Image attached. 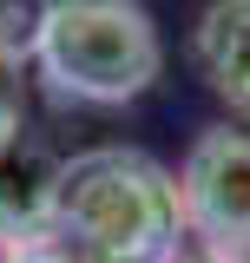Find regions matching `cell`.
<instances>
[{
    "mask_svg": "<svg viewBox=\"0 0 250 263\" xmlns=\"http://www.w3.org/2000/svg\"><path fill=\"white\" fill-rule=\"evenodd\" d=\"M46 86L73 105H132L165 72V40L145 0H53L40 40Z\"/></svg>",
    "mask_w": 250,
    "mask_h": 263,
    "instance_id": "7a4b0ae2",
    "label": "cell"
},
{
    "mask_svg": "<svg viewBox=\"0 0 250 263\" xmlns=\"http://www.w3.org/2000/svg\"><path fill=\"white\" fill-rule=\"evenodd\" d=\"M0 263H73V257L53 250V243H40V250H0Z\"/></svg>",
    "mask_w": 250,
    "mask_h": 263,
    "instance_id": "ba28073f",
    "label": "cell"
},
{
    "mask_svg": "<svg viewBox=\"0 0 250 263\" xmlns=\"http://www.w3.org/2000/svg\"><path fill=\"white\" fill-rule=\"evenodd\" d=\"M178 204L191 237L218 250H250V132H198V145L178 164Z\"/></svg>",
    "mask_w": 250,
    "mask_h": 263,
    "instance_id": "3957f363",
    "label": "cell"
},
{
    "mask_svg": "<svg viewBox=\"0 0 250 263\" xmlns=\"http://www.w3.org/2000/svg\"><path fill=\"white\" fill-rule=\"evenodd\" d=\"M60 171H66V158L33 132V119L0 105V250L53 243Z\"/></svg>",
    "mask_w": 250,
    "mask_h": 263,
    "instance_id": "277c9868",
    "label": "cell"
},
{
    "mask_svg": "<svg viewBox=\"0 0 250 263\" xmlns=\"http://www.w3.org/2000/svg\"><path fill=\"white\" fill-rule=\"evenodd\" d=\"M46 13H53V0H0V66H7V72L40 66Z\"/></svg>",
    "mask_w": 250,
    "mask_h": 263,
    "instance_id": "8992f818",
    "label": "cell"
},
{
    "mask_svg": "<svg viewBox=\"0 0 250 263\" xmlns=\"http://www.w3.org/2000/svg\"><path fill=\"white\" fill-rule=\"evenodd\" d=\"M185 237L178 171H165L152 152L93 145L66 158L53 250H66L73 263H171Z\"/></svg>",
    "mask_w": 250,
    "mask_h": 263,
    "instance_id": "6da1fadb",
    "label": "cell"
},
{
    "mask_svg": "<svg viewBox=\"0 0 250 263\" xmlns=\"http://www.w3.org/2000/svg\"><path fill=\"white\" fill-rule=\"evenodd\" d=\"M191 60L204 72V86L250 119V0H211L191 33Z\"/></svg>",
    "mask_w": 250,
    "mask_h": 263,
    "instance_id": "5b68a950",
    "label": "cell"
},
{
    "mask_svg": "<svg viewBox=\"0 0 250 263\" xmlns=\"http://www.w3.org/2000/svg\"><path fill=\"white\" fill-rule=\"evenodd\" d=\"M171 263H250V250H218V243H204V237H185Z\"/></svg>",
    "mask_w": 250,
    "mask_h": 263,
    "instance_id": "52a82bcc",
    "label": "cell"
}]
</instances>
